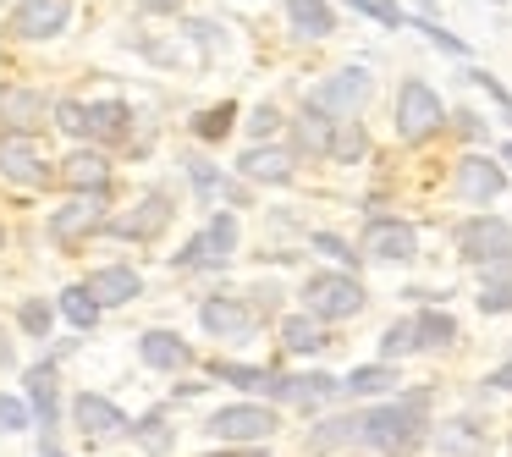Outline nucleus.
I'll return each mask as SVG.
<instances>
[{"label":"nucleus","instance_id":"nucleus-1","mask_svg":"<svg viewBox=\"0 0 512 457\" xmlns=\"http://www.w3.org/2000/svg\"><path fill=\"white\" fill-rule=\"evenodd\" d=\"M424 408H430V397L424 391H413V397L402 402H380V408L364 413V446H375V452H408V446L424 441Z\"/></svg>","mask_w":512,"mask_h":457},{"label":"nucleus","instance_id":"nucleus-2","mask_svg":"<svg viewBox=\"0 0 512 457\" xmlns=\"http://www.w3.org/2000/svg\"><path fill=\"white\" fill-rule=\"evenodd\" d=\"M446 127H452V116H446L441 94H435L424 78H402L397 83V138L402 144H430V138H441Z\"/></svg>","mask_w":512,"mask_h":457},{"label":"nucleus","instance_id":"nucleus-3","mask_svg":"<svg viewBox=\"0 0 512 457\" xmlns=\"http://www.w3.org/2000/svg\"><path fill=\"white\" fill-rule=\"evenodd\" d=\"M364 303L369 298H364L353 270H314V276L303 281V309L320 314V320H353Z\"/></svg>","mask_w":512,"mask_h":457},{"label":"nucleus","instance_id":"nucleus-4","mask_svg":"<svg viewBox=\"0 0 512 457\" xmlns=\"http://www.w3.org/2000/svg\"><path fill=\"white\" fill-rule=\"evenodd\" d=\"M369 94H375V78H369V67H336L331 78H320L309 89V105H320L325 116H336V122H347V116H358L369 105Z\"/></svg>","mask_w":512,"mask_h":457},{"label":"nucleus","instance_id":"nucleus-5","mask_svg":"<svg viewBox=\"0 0 512 457\" xmlns=\"http://www.w3.org/2000/svg\"><path fill=\"white\" fill-rule=\"evenodd\" d=\"M56 116V100H45L28 83H0V138H39Z\"/></svg>","mask_w":512,"mask_h":457},{"label":"nucleus","instance_id":"nucleus-6","mask_svg":"<svg viewBox=\"0 0 512 457\" xmlns=\"http://www.w3.org/2000/svg\"><path fill=\"white\" fill-rule=\"evenodd\" d=\"M232 254H237V215L221 210V215H210V226H204L177 259H171V270H221Z\"/></svg>","mask_w":512,"mask_h":457},{"label":"nucleus","instance_id":"nucleus-7","mask_svg":"<svg viewBox=\"0 0 512 457\" xmlns=\"http://www.w3.org/2000/svg\"><path fill=\"white\" fill-rule=\"evenodd\" d=\"M457 254L479 270L496 265V259H512V221H501V215H468L457 226Z\"/></svg>","mask_w":512,"mask_h":457},{"label":"nucleus","instance_id":"nucleus-8","mask_svg":"<svg viewBox=\"0 0 512 457\" xmlns=\"http://www.w3.org/2000/svg\"><path fill=\"white\" fill-rule=\"evenodd\" d=\"M358 254L364 259H380V265H408L419 259V232L397 215H369L364 237H358Z\"/></svg>","mask_w":512,"mask_h":457},{"label":"nucleus","instance_id":"nucleus-9","mask_svg":"<svg viewBox=\"0 0 512 457\" xmlns=\"http://www.w3.org/2000/svg\"><path fill=\"white\" fill-rule=\"evenodd\" d=\"M204 430H210L215 441L248 446V441H270V435H276L281 424H276V413H270V408H259V402H232V408H215Z\"/></svg>","mask_w":512,"mask_h":457},{"label":"nucleus","instance_id":"nucleus-10","mask_svg":"<svg viewBox=\"0 0 512 457\" xmlns=\"http://www.w3.org/2000/svg\"><path fill=\"white\" fill-rule=\"evenodd\" d=\"M67 23H72V0H17L6 34L23 39V45H39V39H56Z\"/></svg>","mask_w":512,"mask_h":457},{"label":"nucleus","instance_id":"nucleus-11","mask_svg":"<svg viewBox=\"0 0 512 457\" xmlns=\"http://www.w3.org/2000/svg\"><path fill=\"white\" fill-rule=\"evenodd\" d=\"M452 193L463 204H496L501 193H507V171H501V160H490V155H463L452 166Z\"/></svg>","mask_w":512,"mask_h":457},{"label":"nucleus","instance_id":"nucleus-12","mask_svg":"<svg viewBox=\"0 0 512 457\" xmlns=\"http://www.w3.org/2000/svg\"><path fill=\"white\" fill-rule=\"evenodd\" d=\"M111 199H105V188H89V193H78L72 204H61L56 215H50V237L56 243H78V237H89V232H100L105 221H111Z\"/></svg>","mask_w":512,"mask_h":457},{"label":"nucleus","instance_id":"nucleus-13","mask_svg":"<svg viewBox=\"0 0 512 457\" xmlns=\"http://www.w3.org/2000/svg\"><path fill=\"white\" fill-rule=\"evenodd\" d=\"M336 391H342V380H331V375H270L265 380V397L270 402H292V408H320V402H331Z\"/></svg>","mask_w":512,"mask_h":457},{"label":"nucleus","instance_id":"nucleus-14","mask_svg":"<svg viewBox=\"0 0 512 457\" xmlns=\"http://www.w3.org/2000/svg\"><path fill=\"white\" fill-rule=\"evenodd\" d=\"M0 177L17 182V188H45L50 166L34 149V138H0Z\"/></svg>","mask_w":512,"mask_h":457},{"label":"nucleus","instance_id":"nucleus-15","mask_svg":"<svg viewBox=\"0 0 512 457\" xmlns=\"http://www.w3.org/2000/svg\"><path fill=\"white\" fill-rule=\"evenodd\" d=\"M292 166H298V149L287 144H254L243 149V160H237V171H243L248 182H270V188H281V182H292Z\"/></svg>","mask_w":512,"mask_h":457},{"label":"nucleus","instance_id":"nucleus-16","mask_svg":"<svg viewBox=\"0 0 512 457\" xmlns=\"http://www.w3.org/2000/svg\"><path fill=\"white\" fill-rule=\"evenodd\" d=\"M199 325L210 336H221V342H243V336H254V309L243 298H204Z\"/></svg>","mask_w":512,"mask_h":457},{"label":"nucleus","instance_id":"nucleus-17","mask_svg":"<svg viewBox=\"0 0 512 457\" xmlns=\"http://www.w3.org/2000/svg\"><path fill=\"white\" fill-rule=\"evenodd\" d=\"M331 138H336V116H325L320 105L303 100V111L292 116V149L309 160H331Z\"/></svg>","mask_w":512,"mask_h":457},{"label":"nucleus","instance_id":"nucleus-18","mask_svg":"<svg viewBox=\"0 0 512 457\" xmlns=\"http://www.w3.org/2000/svg\"><path fill=\"white\" fill-rule=\"evenodd\" d=\"M72 419H78V430H83V435H133L127 413L116 408L111 397H100V391H83V397L72 402Z\"/></svg>","mask_w":512,"mask_h":457},{"label":"nucleus","instance_id":"nucleus-19","mask_svg":"<svg viewBox=\"0 0 512 457\" xmlns=\"http://www.w3.org/2000/svg\"><path fill=\"white\" fill-rule=\"evenodd\" d=\"M166 221H171V199H166V193H144V204H138L133 215H111V221H105V232L138 237V243H144V237H155Z\"/></svg>","mask_w":512,"mask_h":457},{"label":"nucleus","instance_id":"nucleus-20","mask_svg":"<svg viewBox=\"0 0 512 457\" xmlns=\"http://www.w3.org/2000/svg\"><path fill=\"white\" fill-rule=\"evenodd\" d=\"M83 287H89L105 309H116V303H133L138 292H144V276H138L133 265H100V270H89Z\"/></svg>","mask_w":512,"mask_h":457},{"label":"nucleus","instance_id":"nucleus-21","mask_svg":"<svg viewBox=\"0 0 512 457\" xmlns=\"http://www.w3.org/2000/svg\"><path fill=\"white\" fill-rule=\"evenodd\" d=\"M138 358H144L149 369H166V375H177V369L193 364V347L182 342L177 331H160V325H155V331L138 336Z\"/></svg>","mask_w":512,"mask_h":457},{"label":"nucleus","instance_id":"nucleus-22","mask_svg":"<svg viewBox=\"0 0 512 457\" xmlns=\"http://www.w3.org/2000/svg\"><path fill=\"white\" fill-rule=\"evenodd\" d=\"M342 446H364V413H342V419H320L309 430V452H342Z\"/></svg>","mask_w":512,"mask_h":457},{"label":"nucleus","instance_id":"nucleus-23","mask_svg":"<svg viewBox=\"0 0 512 457\" xmlns=\"http://www.w3.org/2000/svg\"><path fill=\"white\" fill-rule=\"evenodd\" d=\"M287 23H292V34L309 39V45H320V39L336 34L331 0H287Z\"/></svg>","mask_w":512,"mask_h":457},{"label":"nucleus","instance_id":"nucleus-24","mask_svg":"<svg viewBox=\"0 0 512 457\" xmlns=\"http://www.w3.org/2000/svg\"><path fill=\"white\" fill-rule=\"evenodd\" d=\"M61 182H67L72 193L105 188V182H111V160H105L100 149H72V155L61 160Z\"/></svg>","mask_w":512,"mask_h":457},{"label":"nucleus","instance_id":"nucleus-25","mask_svg":"<svg viewBox=\"0 0 512 457\" xmlns=\"http://www.w3.org/2000/svg\"><path fill=\"white\" fill-rule=\"evenodd\" d=\"M127 122H133V105L127 100H89V138H100V144H122Z\"/></svg>","mask_w":512,"mask_h":457},{"label":"nucleus","instance_id":"nucleus-26","mask_svg":"<svg viewBox=\"0 0 512 457\" xmlns=\"http://www.w3.org/2000/svg\"><path fill=\"white\" fill-rule=\"evenodd\" d=\"M23 386H28V408H34V419L39 424H45V435L50 430H56V369H50V364H34V369H28V375H23Z\"/></svg>","mask_w":512,"mask_h":457},{"label":"nucleus","instance_id":"nucleus-27","mask_svg":"<svg viewBox=\"0 0 512 457\" xmlns=\"http://www.w3.org/2000/svg\"><path fill=\"white\" fill-rule=\"evenodd\" d=\"M281 342H287V353H320L325 347V320L320 314H287L281 320Z\"/></svg>","mask_w":512,"mask_h":457},{"label":"nucleus","instance_id":"nucleus-28","mask_svg":"<svg viewBox=\"0 0 512 457\" xmlns=\"http://www.w3.org/2000/svg\"><path fill=\"white\" fill-rule=\"evenodd\" d=\"M435 452H441V457H479V452H485V435H479L468 419L441 424V430H435Z\"/></svg>","mask_w":512,"mask_h":457},{"label":"nucleus","instance_id":"nucleus-29","mask_svg":"<svg viewBox=\"0 0 512 457\" xmlns=\"http://www.w3.org/2000/svg\"><path fill=\"white\" fill-rule=\"evenodd\" d=\"M133 441L144 446L149 457H166V452H177V430H171V419H166V413H144V419L133 424Z\"/></svg>","mask_w":512,"mask_h":457},{"label":"nucleus","instance_id":"nucleus-30","mask_svg":"<svg viewBox=\"0 0 512 457\" xmlns=\"http://www.w3.org/2000/svg\"><path fill=\"white\" fill-rule=\"evenodd\" d=\"M369 155V133L358 116H347V122H336V138H331V160L336 166H353V160Z\"/></svg>","mask_w":512,"mask_h":457},{"label":"nucleus","instance_id":"nucleus-31","mask_svg":"<svg viewBox=\"0 0 512 457\" xmlns=\"http://www.w3.org/2000/svg\"><path fill=\"white\" fill-rule=\"evenodd\" d=\"M391 386H397V369L391 364H358L353 375L342 380L347 397H380V391H391Z\"/></svg>","mask_w":512,"mask_h":457},{"label":"nucleus","instance_id":"nucleus-32","mask_svg":"<svg viewBox=\"0 0 512 457\" xmlns=\"http://www.w3.org/2000/svg\"><path fill=\"white\" fill-rule=\"evenodd\" d=\"M413 325H419V347H452L457 342V320L446 309H419Z\"/></svg>","mask_w":512,"mask_h":457},{"label":"nucleus","instance_id":"nucleus-33","mask_svg":"<svg viewBox=\"0 0 512 457\" xmlns=\"http://www.w3.org/2000/svg\"><path fill=\"white\" fill-rule=\"evenodd\" d=\"M100 309H105V303L94 298L89 287H67V292H61V314H67L78 331H94V325H100Z\"/></svg>","mask_w":512,"mask_h":457},{"label":"nucleus","instance_id":"nucleus-34","mask_svg":"<svg viewBox=\"0 0 512 457\" xmlns=\"http://www.w3.org/2000/svg\"><path fill=\"white\" fill-rule=\"evenodd\" d=\"M232 122H237V105H232V100H221V105H210V111L193 116V133H199L204 144H221V138L232 133Z\"/></svg>","mask_w":512,"mask_h":457},{"label":"nucleus","instance_id":"nucleus-35","mask_svg":"<svg viewBox=\"0 0 512 457\" xmlns=\"http://www.w3.org/2000/svg\"><path fill=\"white\" fill-rule=\"evenodd\" d=\"M408 28H413V34H424V39H430V45L441 50V56H452V61H468V45H463L457 34H446V28L435 23V17H408Z\"/></svg>","mask_w":512,"mask_h":457},{"label":"nucleus","instance_id":"nucleus-36","mask_svg":"<svg viewBox=\"0 0 512 457\" xmlns=\"http://www.w3.org/2000/svg\"><path fill=\"white\" fill-rule=\"evenodd\" d=\"M210 375H215V380H226V386H243V391H265L270 369H259V364H221V358H215Z\"/></svg>","mask_w":512,"mask_h":457},{"label":"nucleus","instance_id":"nucleus-37","mask_svg":"<svg viewBox=\"0 0 512 457\" xmlns=\"http://www.w3.org/2000/svg\"><path fill=\"white\" fill-rule=\"evenodd\" d=\"M17 325H23L28 336H39V342H45L50 325H56V309H50L45 298H23V303H17Z\"/></svg>","mask_w":512,"mask_h":457},{"label":"nucleus","instance_id":"nucleus-38","mask_svg":"<svg viewBox=\"0 0 512 457\" xmlns=\"http://www.w3.org/2000/svg\"><path fill=\"white\" fill-rule=\"evenodd\" d=\"M402 353H419V325L413 320L386 325V336H380V358H402Z\"/></svg>","mask_w":512,"mask_h":457},{"label":"nucleus","instance_id":"nucleus-39","mask_svg":"<svg viewBox=\"0 0 512 457\" xmlns=\"http://www.w3.org/2000/svg\"><path fill=\"white\" fill-rule=\"evenodd\" d=\"M342 6H353L358 17H375L380 28H408V12H402L397 0H342Z\"/></svg>","mask_w":512,"mask_h":457},{"label":"nucleus","instance_id":"nucleus-40","mask_svg":"<svg viewBox=\"0 0 512 457\" xmlns=\"http://www.w3.org/2000/svg\"><path fill=\"white\" fill-rule=\"evenodd\" d=\"M56 127L67 138H89V105L83 100H56Z\"/></svg>","mask_w":512,"mask_h":457},{"label":"nucleus","instance_id":"nucleus-41","mask_svg":"<svg viewBox=\"0 0 512 457\" xmlns=\"http://www.w3.org/2000/svg\"><path fill=\"white\" fill-rule=\"evenodd\" d=\"M309 248H320V254H331L342 270H353L358 259H364V254H353V243H342L336 232H314V237H309Z\"/></svg>","mask_w":512,"mask_h":457},{"label":"nucleus","instance_id":"nucleus-42","mask_svg":"<svg viewBox=\"0 0 512 457\" xmlns=\"http://www.w3.org/2000/svg\"><path fill=\"white\" fill-rule=\"evenodd\" d=\"M182 166H188V177H193V188H199V199H210V193H221V188H226V182H221V171H215L210 160L188 155V160H182Z\"/></svg>","mask_w":512,"mask_h":457},{"label":"nucleus","instance_id":"nucleus-43","mask_svg":"<svg viewBox=\"0 0 512 457\" xmlns=\"http://www.w3.org/2000/svg\"><path fill=\"white\" fill-rule=\"evenodd\" d=\"M468 83H479V89H485L490 100H496V111L512 122V89H507V83H501V78H490L485 67H474V72H468Z\"/></svg>","mask_w":512,"mask_h":457},{"label":"nucleus","instance_id":"nucleus-44","mask_svg":"<svg viewBox=\"0 0 512 457\" xmlns=\"http://www.w3.org/2000/svg\"><path fill=\"white\" fill-rule=\"evenodd\" d=\"M28 419H34V408H28V402H17V397H0V435H17V430H28Z\"/></svg>","mask_w":512,"mask_h":457},{"label":"nucleus","instance_id":"nucleus-45","mask_svg":"<svg viewBox=\"0 0 512 457\" xmlns=\"http://www.w3.org/2000/svg\"><path fill=\"white\" fill-rule=\"evenodd\" d=\"M276 127H281V111H276V105H259V111L248 116V133H254V144L276 138Z\"/></svg>","mask_w":512,"mask_h":457},{"label":"nucleus","instance_id":"nucleus-46","mask_svg":"<svg viewBox=\"0 0 512 457\" xmlns=\"http://www.w3.org/2000/svg\"><path fill=\"white\" fill-rule=\"evenodd\" d=\"M452 127L468 138V144H485V138H490V127H485V116H479V111H452Z\"/></svg>","mask_w":512,"mask_h":457},{"label":"nucleus","instance_id":"nucleus-47","mask_svg":"<svg viewBox=\"0 0 512 457\" xmlns=\"http://www.w3.org/2000/svg\"><path fill=\"white\" fill-rule=\"evenodd\" d=\"M188 0H138V12H149V17H177Z\"/></svg>","mask_w":512,"mask_h":457},{"label":"nucleus","instance_id":"nucleus-48","mask_svg":"<svg viewBox=\"0 0 512 457\" xmlns=\"http://www.w3.org/2000/svg\"><path fill=\"white\" fill-rule=\"evenodd\" d=\"M485 386H496V391H512V364L490 369V380H485Z\"/></svg>","mask_w":512,"mask_h":457},{"label":"nucleus","instance_id":"nucleus-49","mask_svg":"<svg viewBox=\"0 0 512 457\" xmlns=\"http://www.w3.org/2000/svg\"><path fill=\"white\" fill-rule=\"evenodd\" d=\"M6 364H17V353H12L6 342H0V369H6Z\"/></svg>","mask_w":512,"mask_h":457},{"label":"nucleus","instance_id":"nucleus-50","mask_svg":"<svg viewBox=\"0 0 512 457\" xmlns=\"http://www.w3.org/2000/svg\"><path fill=\"white\" fill-rule=\"evenodd\" d=\"M501 160H507V166H512V144H501Z\"/></svg>","mask_w":512,"mask_h":457},{"label":"nucleus","instance_id":"nucleus-51","mask_svg":"<svg viewBox=\"0 0 512 457\" xmlns=\"http://www.w3.org/2000/svg\"><path fill=\"white\" fill-rule=\"evenodd\" d=\"M221 457H243V452H221ZM248 457H259V452H248Z\"/></svg>","mask_w":512,"mask_h":457},{"label":"nucleus","instance_id":"nucleus-52","mask_svg":"<svg viewBox=\"0 0 512 457\" xmlns=\"http://www.w3.org/2000/svg\"><path fill=\"white\" fill-rule=\"evenodd\" d=\"M39 457H67V452H39Z\"/></svg>","mask_w":512,"mask_h":457},{"label":"nucleus","instance_id":"nucleus-53","mask_svg":"<svg viewBox=\"0 0 512 457\" xmlns=\"http://www.w3.org/2000/svg\"><path fill=\"white\" fill-rule=\"evenodd\" d=\"M0 248H6V226H0Z\"/></svg>","mask_w":512,"mask_h":457},{"label":"nucleus","instance_id":"nucleus-54","mask_svg":"<svg viewBox=\"0 0 512 457\" xmlns=\"http://www.w3.org/2000/svg\"><path fill=\"white\" fill-rule=\"evenodd\" d=\"M0 6H6V0H0Z\"/></svg>","mask_w":512,"mask_h":457}]
</instances>
